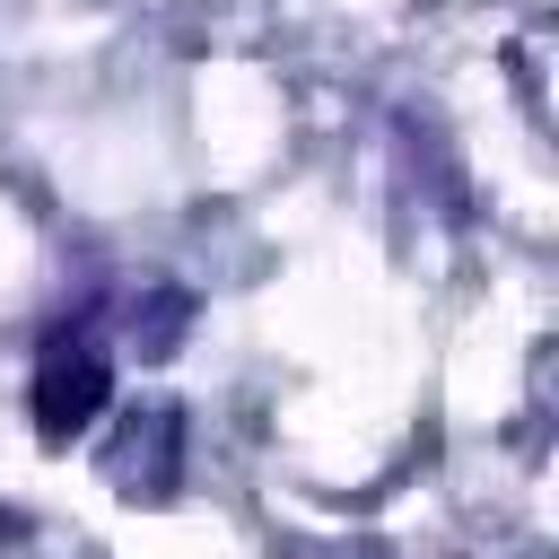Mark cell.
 <instances>
[{
  "label": "cell",
  "instance_id": "cell-1",
  "mask_svg": "<svg viewBox=\"0 0 559 559\" xmlns=\"http://www.w3.org/2000/svg\"><path fill=\"white\" fill-rule=\"evenodd\" d=\"M105 402H114V358H105L87 332H52V341L35 349V384H26L35 437H44V445H70Z\"/></svg>",
  "mask_w": 559,
  "mask_h": 559
}]
</instances>
